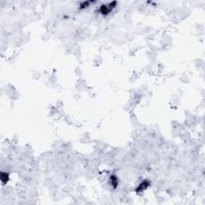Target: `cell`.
I'll return each mask as SVG.
<instances>
[{"instance_id": "7a4b0ae2", "label": "cell", "mask_w": 205, "mask_h": 205, "mask_svg": "<svg viewBox=\"0 0 205 205\" xmlns=\"http://www.w3.org/2000/svg\"><path fill=\"white\" fill-rule=\"evenodd\" d=\"M111 181H112V184L114 187H116L117 185H118V179H117L116 176H112L111 177Z\"/></svg>"}, {"instance_id": "6da1fadb", "label": "cell", "mask_w": 205, "mask_h": 205, "mask_svg": "<svg viewBox=\"0 0 205 205\" xmlns=\"http://www.w3.org/2000/svg\"><path fill=\"white\" fill-rule=\"evenodd\" d=\"M147 187H148V182H147V181H144V182L140 185V187L137 188V191H144V190L146 189Z\"/></svg>"}]
</instances>
